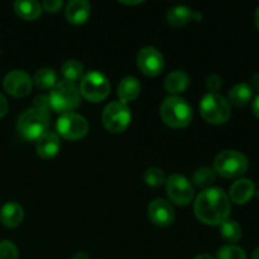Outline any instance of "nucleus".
Returning a JSON list of instances; mask_svg holds the SVG:
<instances>
[{"label": "nucleus", "mask_w": 259, "mask_h": 259, "mask_svg": "<svg viewBox=\"0 0 259 259\" xmlns=\"http://www.w3.org/2000/svg\"><path fill=\"white\" fill-rule=\"evenodd\" d=\"M7 111H8V101L7 99H5V96L0 93V118H3V116L5 115Z\"/></svg>", "instance_id": "473e14b6"}, {"label": "nucleus", "mask_w": 259, "mask_h": 259, "mask_svg": "<svg viewBox=\"0 0 259 259\" xmlns=\"http://www.w3.org/2000/svg\"><path fill=\"white\" fill-rule=\"evenodd\" d=\"M252 85H253V88H255V89H257V90H259V73H257V75L253 76Z\"/></svg>", "instance_id": "f704fd0d"}, {"label": "nucleus", "mask_w": 259, "mask_h": 259, "mask_svg": "<svg viewBox=\"0 0 259 259\" xmlns=\"http://www.w3.org/2000/svg\"><path fill=\"white\" fill-rule=\"evenodd\" d=\"M141 93V83L134 76H126L118 85V95L123 103H131L138 98Z\"/></svg>", "instance_id": "a211bd4d"}, {"label": "nucleus", "mask_w": 259, "mask_h": 259, "mask_svg": "<svg viewBox=\"0 0 259 259\" xmlns=\"http://www.w3.org/2000/svg\"><path fill=\"white\" fill-rule=\"evenodd\" d=\"M166 191L169 200L177 205H189L194 199V187L186 177L175 174L166 181Z\"/></svg>", "instance_id": "9d476101"}, {"label": "nucleus", "mask_w": 259, "mask_h": 259, "mask_svg": "<svg viewBox=\"0 0 259 259\" xmlns=\"http://www.w3.org/2000/svg\"><path fill=\"white\" fill-rule=\"evenodd\" d=\"M197 219L206 225H220L228 220L232 206L230 199L219 187H209L200 192L194 204Z\"/></svg>", "instance_id": "f257e3e1"}, {"label": "nucleus", "mask_w": 259, "mask_h": 259, "mask_svg": "<svg viewBox=\"0 0 259 259\" xmlns=\"http://www.w3.org/2000/svg\"><path fill=\"white\" fill-rule=\"evenodd\" d=\"M255 192V186L250 180L248 179H239L232 185L230 187L229 196L233 202L238 205L247 204L253 197Z\"/></svg>", "instance_id": "dca6fc26"}, {"label": "nucleus", "mask_w": 259, "mask_h": 259, "mask_svg": "<svg viewBox=\"0 0 259 259\" xmlns=\"http://www.w3.org/2000/svg\"><path fill=\"white\" fill-rule=\"evenodd\" d=\"M194 259H214V258L209 254H200V255H197V257H195Z\"/></svg>", "instance_id": "4c0bfd02"}, {"label": "nucleus", "mask_w": 259, "mask_h": 259, "mask_svg": "<svg viewBox=\"0 0 259 259\" xmlns=\"http://www.w3.org/2000/svg\"><path fill=\"white\" fill-rule=\"evenodd\" d=\"M220 235L228 243H237L242 238V228L235 220H225L220 224Z\"/></svg>", "instance_id": "b1692460"}, {"label": "nucleus", "mask_w": 259, "mask_h": 259, "mask_svg": "<svg viewBox=\"0 0 259 259\" xmlns=\"http://www.w3.org/2000/svg\"><path fill=\"white\" fill-rule=\"evenodd\" d=\"M252 259H259V247L257 248V249L254 250V252H253Z\"/></svg>", "instance_id": "58836bf2"}, {"label": "nucleus", "mask_w": 259, "mask_h": 259, "mask_svg": "<svg viewBox=\"0 0 259 259\" xmlns=\"http://www.w3.org/2000/svg\"><path fill=\"white\" fill-rule=\"evenodd\" d=\"M254 20H255V25H257V28L259 29V7L257 8V10H255Z\"/></svg>", "instance_id": "e433bc0d"}, {"label": "nucleus", "mask_w": 259, "mask_h": 259, "mask_svg": "<svg viewBox=\"0 0 259 259\" xmlns=\"http://www.w3.org/2000/svg\"><path fill=\"white\" fill-rule=\"evenodd\" d=\"M217 259H247V254L237 245H224L218 250Z\"/></svg>", "instance_id": "bb28decb"}, {"label": "nucleus", "mask_w": 259, "mask_h": 259, "mask_svg": "<svg viewBox=\"0 0 259 259\" xmlns=\"http://www.w3.org/2000/svg\"><path fill=\"white\" fill-rule=\"evenodd\" d=\"M206 88L211 93H217L220 88H222V78L218 75H210L206 78Z\"/></svg>", "instance_id": "7c9ffc66"}, {"label": "nucleus", "mask_w": 259, "mask_h": 259, "mask_svg": "<svg viewBox=\"0 0 259 259\" xmlns=\"http://www.w3.org/2000/svg\"><path fill=\"white\" fill-rule=\"evenodd\" d=\"M252 109H253V113H254V115L259 119V94L257 96H255L254 101H253Z\"/></svg>", "instance_id": "72a5a7b5"}, {"label": "nucleus", "mask_w": 259, "mask_h": 259, "mask_svg": "<svg viewBox=\"0 0 259 259\" xmlns=\"http://www.w3.org/2000/svg\"><path fill=\"white\" fill-rule=\"evenodd\" d=\"M24 218L23 207L18 202H7L0 210V222L7 228H17Z\"/></svg>", "instance_id": "f3484780"}, {"label": "nucleus", "mask_w": 259, "mask_h": 259, "mask_svg": "<svg viewBox=\"0 0 259 259\" xmlns=\"http://www.w3.org/2000/svg\"><path fill=\"white\" fill-rule=\"evenodd\" d=\"M51 109L57 113H71L80 105V90L70 81H58L51 90L50 96Z\"/></svg>", "instance_id": "7ed1b4c3"}, {"label": "nucleus", "mask_w": 259, "mask_h": 259, "mask_svg": "<svg viewBox=\"0 0 259 259\" xmlns=\"http://www.w3.org/2000/svg\"><path fill=\"white\" fill-rule=\"evenodd\" d=\"M137 65L139 70L147 76L159 75L164 67V60L162 53L153 47H144L137 56Z\"/></svg>", "instance_id": "9b49d317"}, {"label": "nucleus", "mask_w": 259, "mask_h": 259, "mask_svg": "<svg viewBox=\"0 0 259 259\" xmlns=\"http://www.w3.org/2000/svg\"><path fill=\"white\" fill-rule=\"evenodd\" d=\"M48 125L50 115L32 108L20 114L17 123V131L22 138L27 141H37L47 132Z\"/></svg>", "instance_id": "39448f33"}, {"label": "nucleus", "mask_w": 259, "mask_h": 259, "mask_svg": "<svg viewBox=\"0 0 259 259\" xmlns=\"http://www.w3.org/2000/svg\"><path fill=\"white\" fill-rule=\"evenodd\" d=\"M162 120L171 128H185L191 123L192 109L185 99L169 96L164 99L159 109Z\"/></svg>", "instance_id": "f03ea898"}, {"label": "nucleus", "mask_w": 259, "mask_h": 259, "mask_svg": "<svg viewBox=\"0 0 259 259\" xmlns=\"http://www.w3.org/2000/svg\"><path fill=\"white\" fill-rule=\"evenodd\" d=\"M200 113L210 124H224L232 115L228 100L217 93H209L201 99Z\"/></svg>", "instance_id": "423d86ee"}, {"label": "nucleus", "mask_w": 259, "mask_h": 259, "mask_svg": "<svg viewBox=\"0 0 259 259\" xmlns=\"http://www.w3.org/2000/svg\"><path fill=\"white\" fill-rule=\"evenodd\" d=\"M4 90L15 98H24L32 91L33 80L25 71H10L3 81Z\"/></svg>", "instance_id": "f8f14e48"}, {"label": "nucleus", "mask_w": 259, "mask_h": 259, "mask_svg": "<svg viewBox=\"0 0 259 259\" xmlns=\"http://www.w3.org/2000/svg\"><path fill=\"white\" fill-rule=\"evenodd\" d=\"M33 109L38 111H42V113L48 114V110L51 109V104H50V99L48 96L45 95H39L34 99V105H33Z\"/></svg>", "instance_id": "c756f323"}, {"label": "nucleus", "mask_w": 259, "mask_h": 259, "mask_svg": "<svg viewBox=\"0 0 259 259\" xmlns=\"http://www.w3.org/2000/svg\"><path fill=\"white\" fill-rule=\"evenodd\" d=\"M103 124L111 133H121L131 124V109L123 101H113L103 111Z\"/></svg>", "instance_id": "6e6552de"}, {"label": "nucleus", "mask_w": 259, "mask_h": 259, "mask_svg": "<svg viewBox=\"0 0 259 259\" xmlns=\"http://www.w3.org/2000/svg\"><path fill=\"white\" fill-rule=\"evenodd\" d=\"M0 259H18V249L10 240L0 242Z\"/></svg>", "instance_id": "c85d7f7f"}, {"label": "nucleus", "mask_w": 259, "mask_h": 259, "mask_svg": "<svg viewBox=\"0 0 259 259\" xmlns=\"http://www.w3.org/2000/svg\"><path fill=\"white\" fill-rule=\"evenodd\" d=\"M61 72H62L66 81H70V82L75 83V81H77L78 78L82 77L83 66L82 63L77 60H67L62 65Z\"/></svg>", "instance_id": "393cba45"}, {"label": "nucleus", "mask_w": 259, "mask_h": 259, "mask_svg": "<svg viewBox=\"0 0 259 259\" xmlns=\"http://www.w3.org/2000/svg\"><path fill=\"white\" fill-rule=\"evenodd\" d=\"M148 218L157 227H169L175 222L174 206L163 199H156L148 205Z\"/></svg>", "instance_id": "ddd939ff"}, {"label": "nucleus", "mask_w": 259, "mask_h": 259, "mask_svg": "<svg viewBox=\"0 0 259 259\" xmlns=\"http://www.w3.org/2000/svg\"><path fill=\"white\" fill-rule=\"evenodd\" d=\"M252 86L248 85V83L245 82H240L230 89L229 94H228V103H229V105L232 104L233 106L240 108V106L247 105V104L252 100Z\"/></svg>", "instance_id": "6ab92c4d"}, {"label": "nucleus", "mask_w": 259, "mask_h": 259, "mask_svg": "<svg viewBox=\"0 0 259 259\" xmlns=\"http://www.w3.org/2000/svg\"><path fill=\"white\" fill-rule=\"evenodd\" d=\"M14 10L22 19L34 20L42 14V4L34 0H18L14 3Z\"/></svg>", "instance_id": "412c9836"}, {"label": "nucleus", "mask_w": 259, "mask_h": 259, "mask_svg": "<svg viewBox=\"0 0 259 259\" xmlns=\"http://www.w3.org/2000/svg\"><path fill=\"white\" fill-rule=\"evenodd\" d=\"M249 162L248 158L239 151L227 149L215 157L214 171L225 179H234L244 175L248 171Z\"/></svg>", "instance_id": "20e7f679"}, {"label": "nucleus", "mask_w": 259, "mask_h": 259, "mask_svg": "<svg viewBox=\"0 0 259 259\" xmlns=\"http://www.w3.org/2000/svg\"><path fill=\"white\" fill-rule=\"evenodd\" d=\"M144 181L148 186L152 187H158L161 185H163L166 182V177L162 169L159 168H149L147 169L146 174H144Z\"/></svg>", "instance_id": "cd10ccee"}, {"label": "nucleus", "mask_w": 259, "mask_h": 259, "mask_svg": "<svg viewBox=\"0 0 259 259\" xmlns=\"http://www.w3.org/2000/svg\"><path fill=\"white\" fill-rule=\"evenodd\" d=\"M194 18V13L185 5H177L171 8L167 13V22L175 28H181L189 24Z\"/></svg>", "instance_id": "4be33fe9"}, {"label": "nucleus", "mask_w": 259, "mask_h": 259, "mask_svg": "<svg viewBox=\"0 0 259 259\" xmlns=\"http://www.w3.org/2000/svg\"><path fill=\"white\" fill-rule=\"evenodd\" d=\"M72 259H90V257H89V255L86 254V253L78 252V253H76L75 255H73Z\"/></svg>", "instance_id": "c9c22d12"}, {"label": "nucleus", "mask_w": 259, "mask_h": 259, "mask_svg": "<svg viewBox=\"0 0 259 259\" xmlns=\"http://www.w3.org/2000/svg\"><path fill=\"white\" fill-rule=\"evenodd\" d=\"M190 77L185 71L176 70L169 73L164 81V89L169 94L184 93L189 88Z\"/></svg>", "instance_id": "aec40b11"}, {"label": "nucleus", "mask_w": 259, "mask_h": 259, "mask_svg": "<svg viewBox=\"0 0 259 259\" xmlns=\"http://www.w3.org/2000/svg\"><path fill=\"white\" fill-rule=\"evenodd\" d=\"M215 171L210 167H201V168L196 169V172L194 174V180L195 185L199 187H209L212 182L215 181Z\"/></svg>", "instance_id": "a878e982"}, {"label": "nucleus", "mask_w": 259, "mask_h": 259, "mask_svg": "<svg viewBox=\"0 0 259 259\" xmlns=\"http://www.w3.org/2000/svg\"><path fill=\"white\" fill-rule=\"evenodd\" d=\"M80 94L91 103L103 101L110 93L108 77L99 71H90L82 77L80 83Z\"/></svg>", "instance_id": "0eeeda50"}, {"label": "nucleus", "mask_w": 259, "mask_h": 259, "mask_svg": "<svg viewBox=\"0 0 259 259\" xmlns=\"http://www.w3.org/2000/svg\"><path fill=\"white\" fill-rule=\"evenodd\" d=\"M60 138L57 137V134L52 133V132H46L35 141V151H37L38 156L45 159L55 157L60 151Z\"/></svg>", "instance_id": "2eb2a0df"}, {"label": "nucleus", "mask_w": 259, "mask_h": 259, "mask_svg": "<svg viewBox=\"0 0 259 259\" xmlns=\"http://www.w3.org/2000/svg\"><path fill=\"white\" fill-rule=\"evenodd\" d=\"M33 83L42 90L53 89V86L57 83V75L52 68H40L35 72L34 77H33Z\"/></svg>", "instance_id": "5701e85b"}, {"label": "nucleus", "mask_w": 259, "mask_h": 259, "mask_svg": "<svg viewBox=\"0 0 259 259\" xmlns=\"http://www.w3.org/2000/svg\"><path fill=\"white\" fill-rule=\"evenodd\" d=\"M91 5L86 0H72L67 4L65 17L71 24H83L90 17Z\"/></svg>", "instance_id": "4468645a"}, {"label": "nucleus", "mask_w": 259, "mask_h": 259, "mask_svg": "<svg viewBox=\"0 0 259 259\" xmlns=\"http://www.w3.org/2000/svg\"><path fill=\"white\" fill-rule=\"evenodd\" d=\"M63 3L61 0H47L42 4V9H45L46 12L50 13H57L60 12L61 8H62Z\"/></svg>", "instance_id": "2f4dec72"}, {"label": "nucleus", "mask_w": 259, "mask_h": 259, "mask_svg": "<svg viewBox=\"0 0 259 259\" xmlns=\"http://www.w3.org/2000/svg\"><path fill=\"white\" fill-rule=\"evenodd\" d=\"M58 134L68 141H78L89 132V123L83 116L75 113H66L58 118L56 124Z\"/></svg>", "instance_id": "1a4fd4ad"}]
</instances>
